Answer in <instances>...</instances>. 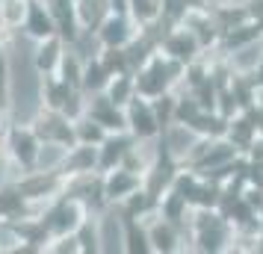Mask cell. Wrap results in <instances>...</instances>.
<instances>
[{"label": "cell", "mask_w": 263, "mask_h": 254, "mask_svg": "<svg viewBox=\"0 0 263 254\" xmlns=\"http://www.w3.org/2000/svg\"><path fill=\"white\" fill-rule=\"evenodd\" d=\"M53 53H57V48H48L45 53H42V65H45V68H48L50 62H53Z\"/></svg>", "instance_id": "cell-14"}, {"label": "cell", "mask_w": 263, "mask_h": 254, "mask_svg": "<svg viewBox=\"0 0 263 254\" xmlns=\"http://www.w3.org/2000/svg\"><path fill=\"white\" fill-rule=\"evenodd\" d=\"M12 97H15V115L21 121L33 119L39 107V77L33 68V53L27 45L18 48L12 60Z\"/></svg>", "instance_id": "cell-1"}, {"label": "cell", "mask_w": 263, "mask_h": 254, "mask_svg": "<svg viewBox=\"0 0 263 254\" xmlns=\"http://www.w3.org/2000/svg\"><path fill=\"white\" fill-rule=\"evenodd\" d=\"M157 245H160V248H168V245H172V233H168V230H157Z\"/></svg>", "instance_id": "cell-10"}, {"label": "cell", "mask_w": 263, "mask_h": 254, "mask_svg": "<svg viewBox=\"0 0 263 254\" xmlns=\"http://www.w3.org/2000/svg\"><path fill=\"white\" fill-rule=\"evenodd\" d=\"M57 157H60L57 151H45V154H42V163H45V166H50V163H57Z\"/></svg>", "instance_id": "cell-17"}, {"label": "cell", "mask_w": 263, "mask_h": 254, "mask_svg": "<svg viewBox=\"0 0 263 254\" xmlns=\"http://www.w3.org/2000/svg\"><path fill=\"white\" fill-rule=\"evenodd\" d=\"M121 148H124V142H112V145L107 148V157H104V160H107V163H112V160L121 154Z\"/></svg>", "instance_id": "cell-9"}, {"label": "cell", "mask_w": 263, "mask_h": 254, "mask_svg": "<svg viewBox=\"0 0 263 254\" xmlns=\"http://www.w3.org/2000/svg\"><path fill=\"white\" fill-rule=\"evenodd\" d=\"M86 83L98 86V83H101V71H98V68H92V71H89V77H86Z\"/></svg>", "instance_id": "cell-15"}, {"label": "cell", "mask_w": 263, "mask_h": 254, "mask_svg": "<svg viewBox=\"0 0 263 254\" xmlns=\"http://www.w3.org/2000/svg\"><path fill=\"white\" fill-rule=\"evenodd\" d=\"M65 95H68L65 89H53V92H50V97H53V104H62V101H65Z\"/></svg>", "instance_id": "cell-16"}, {"label": "cell", "mask_w": 263, "mask_h": 254, "mask_svg": "<svg viewBox=\"0 0 263 254\" xmlns=\"http://www.w3.org/2000/svg\"><path fill=\"white\" fill-rule=\"evenodd\" d=\"M15 148H18V157L24 160V163H30V160H33V139H30V136H18Z\"/></svg>", "instance_id": "cell-5"}, {"label": "cell", "mask_w": 263, "mask_h": 254, "mask_svg": "<svg viewBox=\"0 0 263 254\" xmlns=\"http://www.w3.org/2000/svg\"><path fill=\"white\" fill-rule=\"evenodd\" d=\"M119 242H121V237H119V225H116V219H107L104 222V248H119Z\"/></svg>", "instance_id": "cell-2"}, {"label": "cell", "mask_w": 263, "mask_h": 254, "mask_svg": "<svg viewBox=\"0 0 263 254\" xmlns=\"http://www.w3.org/2000/svg\"><path fill=\"white\" fill-rule=\"evenodd\" d=\"M130 186H133V181H130V178H124V174H121V178H116V181L109 183V192H112V195H121V192H127Z\"/></svg>", "instance_id": "cell-8"}, {"label": "cell", "mask_w": 263, "mask_h": 254, "mask_svg": "<svg viewBox=\"0 0 263 254\" xmlns=\"http://www.w3.org/2000/svg\"><path fill=\"white\" fill-rule=\"evenodd\" d=\"M30 27H33V33H39V36H48V33H50L48 18L39 12V9H33V15H30Z\"/></svg>", "instance_id": "cell-4"}, {"label": "cell", "mask_w": 263, "mask_h": 254, "mask_svg": "<svg viewBox=\"0 0 263 254\" xmlns=\"http://www.w3.org/2000/svg\"><path fill=\"white\" fill-rule=\"evenodd\" d=\"M83 136H86V139H98V127H86Z\"/></svg>", "instance_id": "cell-18"}, {"label": "cell", "mask_w": 263, "mask_h": 254, "mask_svg": "<svg viewBox=\"0 0 263 254\" xmlns=\"http://www.w3.org/2000/svg\"><path fill=\"white\" fill-rule=\"evenodd\" d=\"M104 36H107V42H121V38H124V24H121V21H112Z\"/></svg>", "instance_id": "cell-7"}, {"label": "cell", "mask_w": 263, "mask_h": 254, "mask_svg": "<svg viewBox=\"0 0 263 254\" xmlns=\"http://www.w3.org/2000/svg\"><path fill=\"white\" fill-rule=\"evenodd\" d=\"M0 207H3V210H15V207H18V195H6V198H0Z\"/></svg>", "instance_id": "cell-12"}, {"label": "cell", "mask_w": 263, "mask_h": 254, "mask_svg": "<svg viewBox=\"0 0 263 254\" xmlns=\"http://www.w3.org/2000/svg\"><path fill=\"white\" fill-rule=\"evenodd\" d=\"M124 95H127V83H119L116 89H112V101H116V104H119Z\"/></svg>", "instance_id": "cell-13"}, {"label": "cell", "mask_w": 263, "mask_h": 254, "mask_svg": "<svg viewBox=\"0 0 263 254\" xmlns=\"http://www.w3.org/2000/svg\"><path fill=\"white\" fill-rule=\"evenodd\" d=\"M74 225V210H57L53 216H50V228H71Z\"/></svg>", "instance_id": "cell-3"}, {"label": "cell", "mask_w": 263, "mask_h": 254, "mask_svg": "<svg viewBox=\"0 0 263 254\" xmlns=\"http://www.w3.org/2000/svg\"><path fill=\"white\" fill-rule=\"evenodd\" d=\"M48 186H50V181H33L24 186V192H39V189H48Z\"/></svg>", "instance_id": "cell-11"}, {"label": "cell", "mask_w": 263, "mask_h": 254, "mask_svg": "<svg viewBox=\"0 0 263 254\" xmlns=\"http://www.w3.org/2000/svg\"><path fill=\"white\" fill-rule=\"evenodd\" d=\"M133 121H136V130H139V133H151V130H154V121H151L148 112H139V109H136Z\"/></svg>", "instance_id": "cell-6"}]
</instances>
